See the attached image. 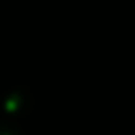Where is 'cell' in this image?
Masks as SVG:
<instances>
[{"mask_svg":"<svg viewBox=\"0 0 135 135\" xmlns=\"http://www.w3.org/2000/svg\"><path fill=\"white\" fill-rule=\"evenodd\" d=\"M0 135H21L15 128H8V126H0Z\"/></svg>","mask_w":135,"mask_h":135,"instance_id":"obj_1","label":"cell"}]
</instances>
